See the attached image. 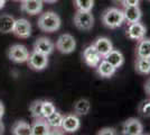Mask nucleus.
<instances>
[{"label": "nucleus", "instance_id": "20e7f679", "mask_svg": "<svg viewBox=\"0 0 150 135\" xmlns=\"http://www.w3.org/2000/svg\"><path fill=\"white\" fill-rule=\"evenodd\" d=\"M28 56H29V52L27 50V47L21 44L13 45V46H10V49L8 51V58L15 63L27 62Z\"/></svg>", "mask_w": 150, "mask_h": 135}, {"label": "nucleus", "instance_id": "423d86ee", "mask_svg": "<svg viewBox=\"0 0 150 135\" xmlns=\"http://www.w3.org/2000/svg\"><path fill=\"white\" fill-rule=\"evenodd\" d=\"M27 64L28 66L36 71H42L44 70L45 68L48 64V56L42 54L39 52L33 51L31 53H29V56L27 60Z\"/></svg>", "mask_w": 150, "mask_h": 135}, {"label": "nucleus", "instance_id": "a878e982", "mask_svg": "<svg viewBox=\"0 0 150 135\" xmlns=\"http://www.w3.org/2000/svg\"><path fill=\"white\" fill-rule=\"evenodd\" d=\"M42 107H43V100H34L29 105V111L34 118L43 117L42 115Z\"/></svg>", "mask_w": 150, "mask_h": 135}, {"label": "nucleus", "instance_id": "f03ea898", "mask_svg": "<svg viewBox=\"0 0 150 135\" xmlns=\"http://www.w3.org/2000/svg\"><path fill=\"white\" fill-rule=\"evenodd\" d=\"M61 17L54 11H46L40 14L38 17V28L43 32L53 33L56 32L61 27Z\"/></svg>", "mask_w": 150, "mask_h": 135}, {"label": "nucleus", "instance_id": "0eeeda50", "mask_svg": "<svg viewBox=\"0 0 150 135\" xmlns=\"http://www.w3.org/2000/svg\"><path fill=\"white\" fill-rule=\"evenodd\" d=\"M142 133H144V125L138 118L130 117L122 124V134L141 135Z\"/></svg>", "mask_w": 150, "mask_h": 135}, {"label": "nucleus", "instance_id": "bb28decb", "mask_svg": "<svg viewBox=\"0 0 150 135\" xmlns=\"http://www.w3.org/2000/svg\"><path fill=\"white\" fill-rule=\"evenodd\" d=\"M138 113L142 117H150V98L144 99L138 106Z\"/></svg>", "mask_w": 150, "mask_h": 135}, {"label": "nucleus", "instance_id": "aec40b11", "mask_svg": "<svg viewBox=\"0 0 150 135\" xmlns=\"http://www.w3.org/2000/svg\"><path fill=\"white\" fill-rule=\"evenodd\" d=\"M136 54L139 58H147L150 59V39H141L138 41Z\"/></svg>", "mask_w": 150, "mask_h": 135}, {"label": "nucleus", "instance_id": "7c9ffc66", "mask_svg": "<svg viewBox=\"0 0 150 135\" xmlns=\"http://www.w3.org/2000/svg\"><path fill=\"white\" fill-rule=\"evenodd\" d=\"M144 91H146V94H147L150 98V77L148 78L147 81L144 82Z\"/></svg>", "mask_w": 150, "mask_h": 135}, {"label": "nucleus", "instance_id": "f8f14e48", "mask_svg": "<svg viewBox=\"0 0 150 135\" xmlns=\"http://www.w3.org/2000/svg\"><path fill=\"white\" fill-rule=\"evenodd\" d=\"M21 11L28 15H38L43 10V1L42 0H21Z\"/></svg>", "mask_w": 150, "mask_h": 135}, {"label": "nucleus", "instance_id": "473e14b6", "mask_svg": "<svg viewBox=\"0 0 150 135\" xmlns=\"http://www.w3.org/2000/svg\"><path fill=\"white\" fill-rule=\"evenodd\" d=\"M4 133H5V125H4V123L0 118V135L4 134Z\"/></svg>", "mask_w": 150, "mask_h": 135}, {"label": "nucleus", "instance_id": "c756f323", "mask_svg": "<svg viewBox=\"0 0 150 135\" xmlns=\"http://www.w3.org/2000/svg\"><path fill=\"white\" fill-rule=\"evenodd\" d=\"M140 5V0H123L122 6L123 7H136Z\"/></svg>", "mask_w": 150, "mask_h": 135}, {"label": "nucleus", "instance_id": "dca6fc26", "mask_svg": "<svg viewBox=\"0 0 150 135\" xmlns=\"http://www.w3.org/2000/svg\"><path fill=\"white\" fill-rule=\"evenodd\" d=\"M93 45L94 47L96 49V51L100 53V55L102 58H104L109 52L113 50L112 42L108 37H103V36L102 37H98V39H95L93 42Z\"/></svg>", "mask_w": 150, "mask_h": 135}, {"label": "nucleus", "instance_id": "ddd939ff", "mask_svg": "<svg viewBox=\"0 0 150 135\" xmlns=\"http://www.w3.org/2000/svg\"><path fill=\"white\" fill-rule=\"evenodd\" d=\"M54 47H55L54 43L47 37H38L34 43V51L39 52L47 56L53 53Z\"/></svg>", "mask_w": 150, "mask_h": 135}, {"label": "nucleus", "instance_id": "72a5a7b5", "mask_svg": "<svg viewBox=\"0 0 150 135\" xmlns=\"http://www.w3.org/2000/svg\"><path fill=\"white\" fill-rule=\"evenodd\" d=\"M43 2H46V4H55L58 0H42Z\"/></svg>", "mask_w": 150, "mask_h": 135}, {"label": "nucleus", "instance_id": "9b49d317", "mask_svg": "<svg viewBox=\"0 0 150 135\" xmlns=\"http://www.w3.org/2000/svg\"><path fill=\"white\" fill-rule=\"evenodd\" d=\"M81 127V121L76 114H67L63 117L62 129L69 133H74Z\"/></svg>", "mask_w": 150, "mask_h": 135}, {"label": "nucleus", "instance_id": "f257e3e1", "mask_svg": "<svg viewBox=\"0 0 150 135\" xmlns=\"http://www.w3.org/2000/svg\"><path fill=\"white\" fill-rule=\"evenodd\" d=\"M101 19L105 27L110 29H115V28L121 27L122 24L125 23V16L121 9L117 7H110L103 11Z\"/></svg>", "mask_w": 150, "mask_h": 135}, {"label": "nucleus", "instance_id": "e433bc0d", "mask_svg": "<svg viewBox=\"0 0 150 135\" xmlns=\"http://www.w3.org/2000/svg\"><path fill=\"white\" fill-rule=\"evenodd\" d=\"M149 1H150V0H149Z\"/></svg>", "mask_w": 150, "mask_h": 135}, {"label": "nucleus", "instance_id": "2eb2a0df", "mask_svg": "<svg viewBox=\"0 0 150 135\" xmlns=\"http://www.w3.org/2000/svg\"><path fill=\"white\" fill-rule=\"evenodd\" d=\"M122 11H123V16H125V21H127L128 24L140 21L142 18V11L139 8V6L123 7Z\"/></svg>", "mask_w": 150, "mask_h": 135}, {"label": "nucleus", "instance_id": "7ed1b4c3", "mask_svg": "<svg viewBox=\"0 0 150 135\" xmlns=\"http://www.w3.org/2000/svg\"><path fill=\"white\" fill-rule=\"evenodd\" d=\"M74 25L77 29L88 32L94 26V17L91 11H81L77 10L74 15Z\"/></svg>", "mask_w": 150, "mask_h": 135}, {"label": "nucleus", "instance_id": "cd10ccee", "mask_svg": "<svg viewBox=\"0 0 150 135\" xmlns=\"http://www.w3.org/2000/svg\"><path fill=\"white\" fill-rule=\"evenodd\" d=\"M56 110L54 104L52 101H48V100H43V107H42V115L44 118L48 117L50 114H53L54 111Z\"/></svg>", "mask_w": 150, "mask_h": 135}, {"label": "nucleus", "instance_id": "f3484780", "mask_svg": "<svg viewBox=\"0 0 150 135\" xmlns=\"http://www.w3.org/2000/svg\"><path fill=\"white\" fill-rule=\"evenodd\" d=\"M103 59L106 60L110 64H112L115 69L121 68L123 65V63H125V56H123L122 52L119 51V50H114V49H113L112 51L109 52Z\"/></svg>", "mask_w": 150, "mask_h": 135}, {"label": "nucleus", "instance_id": "f704fd0d", "mask_svg": "<svg viewBox=\"0 0 150 135\" xmlns=\"http://www.w3.org/2000/svg\"><path fill=\"white\" fill-rule=\"evenodd\" d=\"M112 1L115 4H120V5H122V2H123V0H112Z\"/></svg>", "mask_w": 150, "mask_h": 135}, {"label": "nucleus", "instance_id": "5701e85b", "mask_svg": "<svg viewBox=\"0 0 150 135\" xmlns=\"http://www.w3.org/2000/svg\"><path fill=\"white\" fill-rule=\"evenodd\" d=\"M11 133L13 135H31V125L24 121H18L13 125Z\"/></svg>", "mask_w": 150, "mask_h": 135}, {"label": "nucleus", "instance_id": "4468645a", "mask_svg": "<svg viewBox=\"0 0 150 135\" xmlns=\"http://www.w3.org/2000/svg\"><path fill=\"white\" fill-rule=\"evenodd\" d=\"M50 134V126L44 117L35 118L31 125V135H48Z\"/></svg>", "mask_w": 150, "mask_h": 135}, {"label": "nucleus", "instance_id": "1a4fd4ad", "mask_svg": "<svg viewBox=\"0 0 150 135\" xmlns=\"http://www.w3.org/2000/svg\"><path fill=\"white\" fill-rule=\"evenodd\" d=\"M146 33H147V28L146 26L140 23H131V24H128V28H127V36L128 39H132V41H140L141 39L146 37Z\"/></svg>", "mask_w": 150, "mask_h": 135}, {"label": "nucleus", "instance_id": "393cba45", "mask_svg": "<svg viewBox=\"0 0 150 135\" xmlns=\"http://www.w3.org/2000/svg\"><path fill=\"white\" fill-rule=\"evenodd\" d=\"M74 6L76 10L91 11L94 7V0H74Z\"/></svg>", "mask_w": 150, "mask_h": 135}, {"label": "nucleus", "instance_id": "9d476101", "mask_svg": "<svg viewBox=\"0 0 150 135\" xmlns=\"http://www.w3.org/2000/svg\"><path fill=\"white\" fill-rule=\"evenodd\" d=\"M13 33L19 39H28L31 34L30 23L25 18H19L15 20Z\"/></svg>", "mask_w": 150, "mask_h": 135}, {"label": "nucleus", "instance_id": "6e6552de", "mask_svg": "<svg viewBox=\"0 0 150 135\" xmlns=\"http://www.w3.org/2000/svg\"><path fill=\"white\" fill-rule=\"evenodd\" d=\"M102 59L103 58L100 55V53L96 51L93 44L88 45L83 51V60H84L85 64L88 65L90 68H96Z\"/></svg>", "mask_w": 150, "mask_h": 135}, {"label": "nucleus", "instance_id": "39448f33", "mask_svg": "<svg viewBox=\"0 0 150 135\" xmlns=\"http://www.w3.org/2000/svg\"><path fill=\"white\" fill-rule=\"evenodd\" d=\"M76 41L71 34H62L56 41V49L63 54H69L74 52Z\"/></svg>", "mask_w": 150, "mask_h": 135}, {"label": "nucleus", "instance_id": "6ab92c4d", "mask_svg": "<svg viewBox=\"0 0 150 135\" xmlns=\"http://www.w3.org/2000/svg\"><path fill=\"white\" fill-rule=\"evenodd\" d=\"M15 20L16 19L10 15H7V14L1 15L0 16V33H2V34L13 33Z\"/></svg>", "mask_w": 150, "mask_h": 135}, {"label": "nucleus", "instance_id": "4be33fe9", "mask_svg": "<svg viewBox=\"0 0 150 135\" xmlns=\"http://www.w3.org/2000/svg\"><path fill=\"white\" fill-rule=\"evenodd\" d=\"M91 110V104L88 99L81 98L76 100L74 104V114L77 116H85L88 115Z\"/></svg>", "mask_w": 150, "mask_h": 135}, {"label": "nucleus", "instance_id": "c9c22d12", "mask_svg": "<svg viewBox=\"0 0 150 135\" xmlns=\"http://www.w3.org/2000/svg\"><path fill=\"white\" fill-rule=\"evenodd\" d=\"M17 1H21V0H17Z\"/></svg>", "mask_w": 150, "mask_h": 135}, {"label": "nucleus", "instance_id": "a211bd4d", "mask_svg": "<svg viewBox=\"0 0 150 135\" xmlns=\"http://www.w3.org/2000/svg\"><path fill=\"white\" fill-rule=\"evenodd\" d=\"M115 71H117V69H115L112 64H110V63H109L106 60H104V59H102L101 62L98 64V66H96V72H98V74H99L101 78H105V79L111 78L112 76H114Z\"/></svg>", "mask_w": 150, "mask_h": 135}, {"label": "nucleus", "instance_id": "2f4dec72", "mask_svg": "<svg viewBox=\"0 0 150 135\" xmlns=\"http://www.w3.org/2000/svg\"><path fill=\"white\" fill-rule=\"evenodd\" d=\"M4 114H5V106H4V104L0 101V118H2Z\"/></svg>", "mask_w": 150, "mask_h": 135}, {"label": "nucleus", "instance_id": "412c9836", "mask_svg": "<svg viewBox=\"0 0 150 135\" xmlns=\"http://www.w3.org/2000/svg\"><path fill=\"white\" fill-rule=\"evenodd\" d=\"M134 69L139 74H142V76L150 74V59L137 56L134 61Z\"/></svg>", "mask_w": 150, "mask_h": 135}, {"label": "nucleus", "instance_id": "b1692460", "mask_svg": "<svg viewBox=\"0 0 150 135\" xmlns=\"http://www.w3.org/2000/svg\"><path fill=\"white\" fill-rule=\"evenodd\" d=\"M63 117L64 116L61 113L55 110L53 114H50L48 117H46V121L50 126V129H62Z\"/></svg>", "mask_w": 150, "mask_h": 135}, {"label": "nucleus", "instance_id": "c85d7f7f", "mask_svg": "<svg viewBox=\"0 0 150 135\" xmlns=\"http://www.w3.org/2000/svg\"><path fill=\"white\" fill-rule=\"evenodd\" d=\"M117 133L115 132V129L114 127H103V129H101L99 132H98V134L99 135H114Z\"/></svg>", "mask_w": 150, "mask_h": 135}]
</instances>
